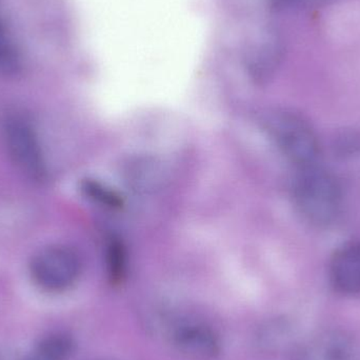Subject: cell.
Returning a JSON list of instances; mask_svg holds the SVG:
<instances>
[{"label": "cell", "mask_w": 360, "mask_h": 360, "mask_svg": "<svg viewBox=\"0 0 360 360\" xmlns=\"http://www.w3.org/2000/svg\"><path fill=\"white\" fill-rule=\"evenodd\" d=\"M84 190H86L88 194L92 196L93 198L97 199V200L105 203V205H110V207L120 205V198H118L116 195H114V193L103 188V186L95 184V182H88L86 186H84Z\"/></svg>", "instance_id": "obj_13"}, {"label": "cell", "mask_w": 360, "mask_h": 360, "mask_svg": "<svg viewBox=\"0 0 360 360\" xmlns=\"http://www.w3.org/2000/svg\"><path fill=\"white\" fill-rule=\"evenodd\" d=\"M21 68V56L8 30L0 21V74L13 75Z\"/></svg>", "instance_id": "obj_11"}, {"label": "cell", "mask_w": 360, "mask_h": 360, "mask_svg": "<svg viewBox=\"0 0 360 360\" xmlns=\"http://www.w3.org/2000/svg\"><path fill=\"white\" fill-rule=\"evenodd\" d=\"M4 141L8 153L17 168L30 179L46 177V162L35 129L19 114L6 116L2 126Z\"/></svg>", "instance_id": "obj_4"}, {"label": "cell", "mask_w": 360, "mask_h": 360, "mask_svg": "<svg viewBox=\"0 0 360 360\" xmlns=\"http://www.w3.org/2000/svg\"><path fill=\"white\" fill-rule=\"evenodd\" d=\"M34 283L49 292H61L71 288L79 278L82 260L65 245H51L40 250L30 264Z\"/></svg>", "instance_id": "obj_3"}, {"label": "cell", "mask_w": 360, "mask_h": 360, "mask_svg": "<svg viewBox=\"0 0 360 360\" xmlns=\"http://www.w3.org/2000/svg\"><path fill=\"white\" fill-rule=\"evenodd\" d=\"M264 128L297 170L317 165L321 155L319 139L302 116L288 110H273L264 117Z\"/></svg>", "instance_id": "obj_2"}, {"label": "cell", "mask_w": 360, "mask_h": 360, "mask_svg": "<svg viewBox=\"0 0 360 360\" xmlns=\"http://www.w3.org/2000/svg\"><path fill=\"white\" fill-rule=\"evenodd\" d=\"M0 360H23L8 350H0Z\"/></svg>", "instance_id": "obj_15"}, {"label": "cell", "mask_w": 360, "mask_h": 360, "mask_svg": "<svg viewBox=\"0 0 360 360\" xmlns=\"http://www.w3.org/2000/svg\"><path fill=\"white\" fill-rule=\"evenodd\" d=\"M352 352V340L348 334L340 330H327L304 342L293 360H350Z\"/></svg>", "instance_id": "obj_7"}, {"label": "cell", "mask_w": 360, "mask_h": 360, "mask_svg": "<svg viewBox=\"0 0 360 360\" xmlns=\"http://www.w3.org/2000/svg\"><path fill=\"white\" fill-rule=\"evenodd\" d=\"M272 6H313L327 0H268Z\"/></svg>", "instance_id": "obj_14"}, {"label": "cell", "mask_w": 360, "mask_h": 360, "mask_svg": "<svg viewBox=\"0 0 360 360\" xmlns=\"http://www.w3.org/2000/svg\"><path fill=\"white\" fill-rule=\"evenodd\" d=\"M109 252V270L113 281H120L124 275V254L120 250V245L117 243H112Z\"/></svg>", "instance_id": "obj_12"}, {"label": "cell", "mask_w": 360, "mask_h": 360, "mask_svg": "<svg viewBox=\"0 0 360 360\" xmlns=\"http://www.w3.org/2000/svg\"><path fill=\"white\" fill-rule=\"evenodd\" d=\"M171 342L180 354L193 360H211L220 352V340L205 323L184 321L172 328Z\"/></svg>", "instance_id": "obj_5"}, {"label": "cell", "mask_w": 360, "mask_h": 360, "mask_svg": "<svg viewBox=\"0 0 360 360\" xmlns=\"http://www.w3.org/2000/svg\"><path fill=\"white\" fill-rule=\"evenodd\" d=\"M293 326L287 319H275L266 323L258 334V344L266 352L277 353L291 346L295 338Z\"/></svg>", "instance_id": "obj_8"}, {"label": "cell", "mask_w": 360, "mask_h": 360, "mask_svg": "<svg viewBox=\"0 0 360 360\" xmlns=\"http://www.w3.org/2000/svg\"><path fill=\"white\" fill-rule=\"evenodd\" d=\"M74 342L65 333H52L39 340L23 360H69Z\"/></svg>", "instance_id": "obj_9"}, {"label": "cell", "mask_w": 360, "mask_h": 360, "mask_svg": "<svg viewBox=\"0 0 360 360\" xmlns=\"http://www.w3.org/2000/svg\"><path fill=\"white\" fill-rule=\"evenodd\" d=\"M293 197L300 215L314 226H329L338 219L342 210L340 182L317 165L298 170Z\"/></svg>", "instance_id": "obj_1"}, {"label": "cell", "mask_w": 360, "mask_h": 360, "mask_svg": "<svg viewBox=\"0 0 360 360\" xmlns=\"http://www.w3.org/2000/svg\"><path fill=\"white\" fill-rule=\"evenodd\" d=\"M128 179L137 190L158 188L164 179V169L156 162L139 160L129 169Z\"/></svg>", "instance_id": "obj_10"}, {"label": "cell", "mask_w": 360, "mask_h": 360, "mask_svg": "<svg viewBox=\"0 0 360 360\" xmlns=\"http://www.w3.org/2000/svg\"><path fill=\"white\" fill-rule=\"evenodd\" d=\"M332 287L345 296H360V243L340 247L330 260Z\"/></svg>", "instance_id": "obj_6"}]
</instances>
